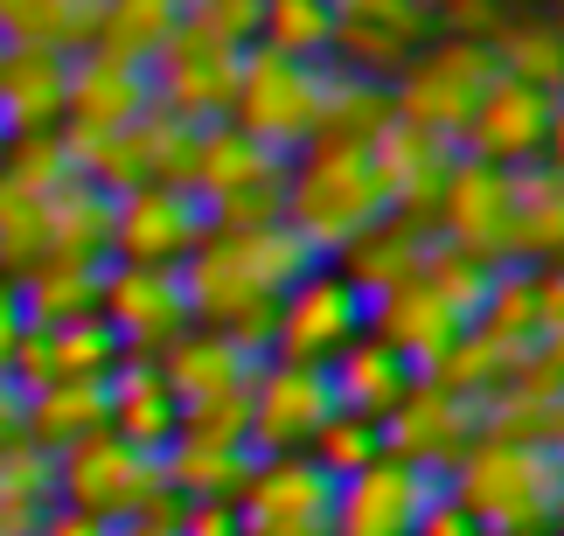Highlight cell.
<instances>
[{
  "mask_svg": "<svg viewBox=\"0 0 564 536\" xmlns=\"http://www.w3.org/2000/svg\"><path fill=\"white\" fill-rule=\"evenodd\" d=\"M432 238L474 259L481 272H523L557 265L564 251V167H495V161H453L440 196H432Z\"/></svg>",
  "mask_w": 564,
  "mask_h": 536,
  "instance_id": "obj_1",
  "label": "cell"
},
{
  "mask_svg": "<svg viewBox=\"0 0 564 536\" xmlns=\"http://www.w3.org/2000/svg\"><path fill=\"white\" fill-rule=\"evenodd\" d=\"M112 196L84 182L56 133L14 140L0 154V272L21 278L35 265H105Z\"/></svg>",
  "mask_w": 564,
  "mask_h": 536,
  "instance_id": "obj_2",
  "label": "cell"
},
{
  "mask_svg": "<svg viewBox=\"0 0 564 536\" xmlns=\"http://www.w3.org/2000/svg\"><path fill=\"white\" fill-rule=\"evenodd\" d=\"M321 259L286 230V217H258V223H209L203 244L182 259V286H188V314L195 328L237 335L245 349L265 355L272 314L293 293L300 272H314Z\"/></svg>",
  "mask_w": 564,
  "mask_h": 536,
  "instance_id": "obj_3",
  "label": "cell"
},
{
  "mask_svg": "<svg viewBox=\"0 0 564 536\" xmlns=\"http://www.w3.org/2000/svg\"><path fill=\"white\" fill-rule=\"evenodd\" d=\"M279 217L314 259H341L377 217H390L383 175H377V140H349V133H314L300 154L286 161V196Z\"/></svg>",
  "mask_w": 564,
  "mask_h": 536,
  "instance_id": "obj_4",
  "label": "cell"
},
{
  "mask_svg": "<svg viewBox=\"0 0 564 536\" xmlns=\"http://www.w3.org/2000/svg\"><path fill=\"white\" fill-rule=\"evenodd\" d=\"M446 495L467 508L481 536H557L564 516V446L474 439L446 467Z\"/></svg>",
  "mask_w": 564,
  "mask_h": 536,
  "instance_id": "obj_5",
  "label": "cell"
},
{
  "mask_svg": "<svg viewBox=\"0 0 564 536\" xmlns=\"http://www.w3.org/2000/svg\"><path fill=\"white\" fill-rule=\"evenodd\" d=\"M488 286H495V272H481L474 259H460V251H446V244H432V259L411 272L404 286H390V293L370 299V335L390 341L404 362L432 370V362L474 328Z\"/></svg>",
  "mask_w": 564,
  "mask_h": 536,
  "instance_id": "obj_6",
  "label": "cell"
},
{
  "mask_svg": "<svg viewBox=\"0 0 564 536\" xmlns=\"http://www.w3.org/2000/svg\"><path fill=\"white\" fill-rule=\"evenodd\" d=\"M161 383L175 391L182 425L175 433H209V439H245V404H251V376H258V349H245L237 335L216 328H188L182 341H167L154 355Z\"/></svg>",
  "mask_w": 564,
  "mask_h": 536,
  "instance_id": "obj_7",
  "label": "cell"
},
{
  "mask_svg": "<svg viewBox=\"0 0 564 536\" xmlns=\"http://www.w3.org/2000/svg\"><path fill=\"white\" fill-rule=\"evenodd\" d=\"M50 474H56V502H70L77 516H91L105 529L161 516L167 508L161 453H147V446L119 439V433H91V439L50 453Z\"/></svg>",
  "mask_w": 564,
  "mask_h": 536,
  "instance_id": "obj_8",
  "label": "cell"
},
{
  "mask_svg": "<svg viewBox=\"0 0 564 536\" xmlns=\"http://www.w3.org/2000/svg\"><path fill=\"white\" fill-rule=\"evenodd\" d=\"M182 188L203 203L209 223H258V217H279V196H286V154L258 146L251 133H237L230 119H209V125H195Z\"/></svg>",
  "mask_w": 564,
  "mask_h": 536,
  "instance_id": "obj_9",
  "label": "cell"
},
{
  "mask_svg": "<svg viewBox=\"0 0 564 536\" xmlns=\"http://www.w3.org/2000/svg\"><path fill=\"white\" fill-rule=\"evenodd\" d=\"M321 112H328V63H300V56H272V50H245V70H237V91L224 105V119L237 133H251L272 154H300L321 133Z\"/></svg>",
  "mask_w": 564,
  "mask_h": 536,
  "instance_id": "obj_10",
  "label": "cell"
},
{
  "mask_svg": "<svg viewBox=\"0 0 564 536\" xmlns=\"http://www.w3.org/2000/svg\"><path fill=\"white\" fill-rule=\"evenodd\" d=\"M488 84H495V50H488V42L425 35L419 56H411L383 91H390V119L425 125V133H440V140L460 146V125H467L474 105H481Z\"/></svg>",
  "mask_w": 564,
  "mask_h": 536,
  "instance_id": "obj_11",
  "label": "cell"
},
{
  "mask_svg": "<svg viewBox=\"0 0 564 536\" xmlns=\"http://www.w3.org/2000/svg\"><path fill=\"white\" fill-rule=\"evenodd\" d=\"M356 335H370V299H362V286L341 265L321 259L314 272L293 278L286 299H279L265 355H279V362H321V370H328Z\"/></svg>",
  "mask_w": 564,
  "mask_h": 536,
  "instance_id": "obj_12",
  "label": "cell"
},
{
  "mask_svg": "<svg viewBox=\"0 0 564 536\" xmlns=\"http://www.w3.org/2000/svg\"><path fill=\"white\" fill-rule=\"evenodd\" d=\"M237 536H335V481L307 453H258L230 495Z\"/></svg>",
  "mask_w": 564,
  "mask_h": 536,
  "instance_id": "obj_13",
  "label": "cell"
},
{
  "mask_svg": "<svg viewBox=\"0 0 564 536\" xmlns=\"http://www.w3.org/2000/svg\"><path fill=\"white\" fill-rule=\"evenodd\" d=\"M564 146V112L557 91H536L523 77H502L481 91V105L460 125V154L467 161H495V167H530V161H557Z\"/></svg>",
  "mask_w": 564,
  "mask_h": 536,
  "instance_id": "obj_14",
  "label": "cell"
},
{
  "mask_svg": "<svg viewBox=\"0 0 564 536\" xmlns=\"http://www.w3.org/2000/svg\"><path fill=\"white\" fill-rule=\"evenodd\" d=\"M237 70H245V42H224V35L195 29L182 14V29L147 63V84H154L161 112H175L188 125H209V119H224V105L237 91Z\"/></svg>",
  "mask_w": 564,
  "mask_h": 536,
  "instance_id": "obj_15",
  "label": "cell"
},
{
  "mask_svg": "<svg viewBox=\"0 0 564 536\" xmlns=\"http://www.w3.org/2000/svg\"><path fill=\"white\" fill-rule=\"evenodd\" d=\"M481 439V397L446 383L440 370H419V383L398 397V412L383 418V453H398L425 474H446L467 446Z\"/></svg>",
  "mask_w": 564,
  "mask_h": 536,
  "instance_id": "obj_16",
  "label": "cell"
},
{
  "mask_svg": "<svg viewBox=\"0 0 564 536\" xmlns=\"http://www.w3.org/2000/svg\"><path fill=\"white\" fill-rule=\"evenodd\" d=\"M98 320L112 328V341L126 355H161L167 341H182L195 328L182 265H119V259H105Z\"/></svg>",
  "mask_w": 564,
  "mask_h": 536,
  "instance_id": "obj_17",
  "label": "cell"
},
{
  "mask_svg": "<svg viewBox=\"0 0 564 536\" xmlns=\"http://www.w3.org/2000/svg\"><path fill=\"white\" fill-rule=\"evenodd\" d=\"M328 418H335V391L321 362H279V355L258 362L251 404H245L251 453H307Z\"/></svg>",
  "mask_w": 564,
  "mask_h": 536,
  "instance_id": "obj_18",
  "label": "cell"
},
{
  "mask_svg": "<svg viewBox=\"0 0 564 536\" xmlns=\"http://www.w3.org/2000/svg\"><path fill=\"white\" fill-rule=\"evenodd\" d=\"M203 203L182 182H140L112 196V230H105V259L119 265H182L203 244Z\"/></svg>",
  "mask_w": 564,
  "mask_h": 536,
  "instance_id": "obj_19",
  "label": "cell"
},
{
  "mask_svg": "<svg viewBox=\"0 0 564 536\" xmlns=\"http://www.w3.org/2000/svg\"><path fill=\"white\" fill-rule=\"evenodd\" d=\"M188 146H195V125L154 105V112H140L133 125H119V133L77 146L70 161L84 167V182L105 188V196H126V188H140V182H182Z\"/></svg>",
  "mask_w": 564,
  "mask_h": 536,
  "instance_id": "obj_20",
  "label": "cell"
},
{
  "mask_svg": "<svg viewBox=\"0 0 564 536\" xmlns=\"http://www.w3.org/2000/svg\"><path fill=\"white\" fill-rule=\"evenodd\" d=\"M425 35H432V8H425V0H335L328 63H335V70L390 84L411 56H419Z\"/></svg>",
  "mask_w": 564,
  "mask_h": 536,
  "instance_id": "obj_21",
  "label": "cell"
},
{
  "mask_svg": "<svg viewBox=\"0 0 564 536\" xmlns=\"http://www.w3.org/2000/svg\"><path fill=\"white\" fill-rule=\"evenodd\" d=\"M140 112H154L147 63H126V56H105V50L70 56V98H63V125H56V140L70 154L105 140V133H119V125H133Z\"/></svg>",
  "mask_w": 564,
  "mask_h": 536,
  "instance_id": "obj_22",
  "label": "cell"
},
{
  "mask_svg": "<svg viewBox=\"0 0 564 536\" xmlns=\"http://www.w3.org/2000/svg\"><path fill=\"white\" fill-rule=\"evenodd\" d=\"M432 495H440V474L383 453L362 474L335 481V536H411Z\"/></svg>",
  "mask_w": 564,
  "mask_h": 536,
  "instance_id": "obj_23",
  "label": "cell"
},
{
  "mask_svg": "<svg viewBox=\"0 0 564 536\" xmlns=\"http://www.w3.org/2000/svg\"><path fill=\"white\" fill-rule=\"evenodd\" d=\"M481 439L564 446V341L536 349L516 376L481 391Z\"/></svg>",
  "mask_w": 564,
  "mask_h": 536,
  "instance_id": "obj_24",
  "label": "cell"
},
{
  "mask_svg": "<svg viewBox=\"0 0 564 536\" xmlns=\"http://www.w3.org/2000/svg\"><path fill=\"white\" fill-rule=\"evenodd\" d=\"M460 161V146L425 133V125H404L390 119L377 133V175H383V196H390V217H432V196H440L446 167Z\"/></svg>",
  "mask_w": 564,
  "mask_h": 536,
  "instance_id": "obj_25",
  "label": "cell"
},
{
  "mask_svg": "<svg viewBox=\"0 0 564 536\" xmlns=\"http://www.w3.org/2000/svg\"><path fill=\"white\" fill-rule=\"evenodd\" d=\"M70 56L63 50H0V125L14 140H42L63 125Z\"/></svg>",
  "mask_w": 564,
  "mask_h": 536,
  "instance_id": "obj_26",
  "label": "cell"
},
{
  "mask_svg": "<svg viewBox=\"0 0 564 536\" xmlns=\"http://www.w3.org/2000/svg\"><path fill=\"white\" fill-rule=\"evenodd\" d=\"M175 425H182V412H175V391L161 383V362L154 355H119L112 376H105V433L161 453V446L175 439Z\"/></svg>",
  "mask_w": 564,
  "mask_h": 536,
  "instance_id": "obj_27",
  "label": "cell"
},
{
  "mask_svg": "<svg viewBox=\"0 0 564 536\" xmlns=\"http://www.w3.org/2000/svg\"><path fill=\"white\" fill-rule=\"evenodd\" d=\"M119 355L126 349L112 341V328L98 314H84V320H56V328H29V341L14 355V376H21V391L29 383H70V376H112Z\"/></svg>",
  "mask_w": 564,
  "mask_h": 536,
  "instance_id": "obj_28",
  "label": "cell"
},
{
  "mask_svg": "<svg viewBox=\"0 0 564 536\" xmlns=\"http://www.w3.org/2000/svg\"><path fill=\"white\" fill-rule=\"evenodd\" d=\"M419 383V362H404L390 341L377 335H356L349 349H341L328 362V391H335V412H356V418H370L383 425L390 412H398V397Z\"/></svg>",
  "mask_w": 564,
  "mask_h": 536,
  "instance_id": "obj_29",
  "label": "cell"
},
{
  "mask_svg": "<svg viewBox=\"0 0 564 536\" xmlns=\"http://www.w3.org/2000/svg\"><path fill=\"white\" fill-rule=\"evenodd\" d=\"M432 223L425 217H377L362 238L341 251V259H328V265H341L362 286V299H377V293H390V286H404L411 272H419L425 259H432Z\"/></svg>",
  "mask_w": 564,
  "mask_h": 536,
  "instance_id": "obj_30",
  "label": "cell"
},
{
  "mask_svg": "<svg viewBox=\"0 0 564 536\" xmlns=\"http://www.w3.org/2000/svg\"><path fill=\"white\" fill-rule=\"evenodd\" d=\"M105 433V376H70V383H29L21 404V446L63 453V446Z\"/></svg>",
  "mask_w": 564,
  "mask_h": 536,
  "instance_id": "obj_31",
  "label": "cell"
},
{
  "mask_svg": "<svg viewBox=\"0 0 564 536\" xmlns=\"http://www.w3.org/2000/svg\"><path fill=\"white\" fill-rule=\"evenodd\" d=\"M105 0H0V50H91Z\"/></svg>",
  "mask_w": 564,
  "mask_h": 536,
  "instance_id": "obj_32",
  "label": "cell"
},
{
  "mask_svg": "<svg viewBox=\"0 0 564 536\" xmlns=\"http://www.w3.org/2000/svg\"><path fill=\"white\" fill-rule=\"evenodd\" d=\"M488 50H495V70L502 77H523V84H536V91H564V35H557L551 14L516 8Z\"/></svg>",
  "mask_w": 564,
  "mask_h": 536,
  "instance_id": "obj_33",
  "label": "cell"
},
{
  "mask_svg": "<svg viewBox=\"0 0 564 536\" xmlns=\"http://www.w3.org/2000/svg\"><path fill=\"white\" fill-rule=\"evenodd\" d=\"M328 42H335V0H258L251 50L300 56V63H328Z\"/></svg>",
  "mask_w": 564,
  "mask_h": 536,
  "instance_id": "obj_34",
  "label": "cell"
},
{
  "mask_svg": "<svg viewBox=\"0 0 564 536\" xmlns=\"http://www.w3.org/2000/svg\"><path fill=\"white\" fill-rule=\"evenodd\" d=\"M182 29V0H105L91 50L126 56V63H154V50Z\"/></svg>",
  "mask_w": 564,
  "mask_h": 536,
  "instance_id": "obj_35",
  "label": "cell"
},
{
  "mask_svg": "<svg viewBox=\"0 0 564 536\" xmlns=\"http://www.w3.org/2000/svg\"><path fill=\"white\" fill-rule=\"evenodd\" d=\"M50 502H56L50 453H35V446H0V536H35Z\"/></svg>",
  "mask_w": 564,
  "mask_h": 536,
  "instance_id": "obj_36",
  "label": "cell"
},
{
  "mask_svg": "<svg viewBox=\"0 0 564 536\" xmlns=\"http://www.w3.org/2000/svg\"><path fill=\"white\" fill-rule=\"evenodd\" d=\"M14 286H21V299H29V320H35V328H56V320L98 314L105 265H35V272H21Z\"/></svg>",
  "mask_w": 564,
  "mask_h": 536,
  "instance_id": "obj_37",
  "label": "cell"
},
{
  "mask_svg": "<svg viewBox=\"0 0 564 536\" xmlns=\"http://www.w3.org/2000/svg\"><path fill=\"white\" fill-rule=\"evenodd\" d=\"M307 460H314V467H321L328 481H349V474H362L370 460H383V425L356 418V412H335V418H328V425L314 433Z\"/></svg>",
  "mask_w": 564,
  "mask_h": 536,
  "instance_id": "obj_38",
  "label": "cell"
},
{
  "mask_svg": "<svg viewBox=\"0 0 564 536\" xmlns=\"http://www.w3.org/2000/svg\"><path fill=\"white\" fill-rule=\"evenodd\" d=\"M425 8H432V35H460V42H495L502 21L516 14L502 0H425Z\"/></svg>",
  "mask_w": 564,
  "mask_h": 536,
  "instance_id": "obj_39",
  "label": "cell"
},
{
  "mask_svg": "<svg viewBox=\"0 0 564 536\" xmlns=\"http://www.w3.org/2000/svg\"><path fill=\"white\" fill-rule=\"evenodd\" d=\"M182 14L195 21V29L224 35V42H245V50H251V35H258V0H188Z\"/></svg>",
  "mask_w": 564,
  "mask_h": 536,
  "instance_id": "obj_40",
  "label": "cell"
},
{
  "mask_svg": "<svg viewBox=\"0 0 564 536\" xmlns=\"http://www.w3.org/2000/svg\"><path fill=\"white\" fill-rule=\"evenodd\" d=\"M29 299H21V286L8 272H0V370H14V355H21V341H29Z\"/></svg>",
  "mask_w": 564,
  "mask_h": 536,
  "instance_id": "obj_41",
  "label": "cell"
},
{
  "mask_svg": "<svg viewBox=\"0 0 564 536\" xmlns=\"http://www.w3.org/2000/svg\"><path fill=\"white\" fill-rule=\"evenodd\" d=\"M167 523L175 536H237L230 502H167Z\"/></svg>",
  "mask_w": 564,
  "mask_h": 536,
  "instance_id": "obj_42",
  "label": "cell"
},
{
  "mask_svg": "<svg viewBox=\"0 0 564 536\" xmlns=\"http://www.w3.org/2000/svg\"><path fill=\"white\" fill-rule=\"evenodd\" d=\"M411 536H481V529L467 523V508L453 502V495H446V481H440V495L425 502V516H419V529H411Z\"/></svg>",
  "mask_w": 564,
  "mask_h": 536,
  "instance_id": "obj_43",
  "label": "cell"
},
{
  "mask_svg": "<svg viewBox=\"0 0 564 536\" xmlns=\"http://www.w3.org/2000/svg\"><path fill=\"white\" fill-rule=\"evenodd\" d=\"M35 536H112V529L91 523V516H77L70 502H50V508H42V523H35Z\"/></svg>",
  "mask_w": 564,
  "mask_h": 536,
  "instance_id": "obj_44",
  "label": "cell"
},
{
  "mask_svg": "<svg viewBox=\"0 0 564 536\" xmlns=\"http://www.w3.org/2000/svg\"><path fill=\"white\" fill-rule=\"evenodd\" d=\"M21 404H29L21 376H14V370H0V446H21Z\"/></svg>",
  "mask_w": 564,
  "mask_h": 536,
  "instance_id": "obj_45",
  "label": "cell"
},
{
  "mask_svg": "<svg viewBox=\"0 0 564 536\" xmlns=\"http://www.w3.org/2000/svg\"><path fill=\"white\" fill-rule=\"evenodd\" d=\"M112 536H175V523H167V508H161V516H140V523H119Z\"/></svg>",
  "mask_w": 564,
  "mask_h": 536,
  "instance_id": "obj_46",
  "label": "cell"
},
{
  "mask_svg": "<svg viewBox=\"0 0 564 536\" xmlns=\"http://www.w3.org/2000/svg\"><path fill=\"white\" fill-rule=\"evenodd\" d=\"M8 146H14V133H8V125H0V154H8Z\"/></svg>",
  "mask_w": 564,
  "mask_h": 536,
  "instance_id": "obj_47",
  "label": "cell"
},
{
  "mask_svg": "<svg viewBox=\"0 0 564 536\" xmlns=\"http://www.w3.org/2000/svg\"><path fill=\"white\" fill-rule=\"evenodd\" d=\"M502 8H516V0H502Z\"/></svg>",
  "mask_w": 564,
  "mask_h": 536,
  "instance_id": "obj_48",
  "label": "cell"
},
{
  "mask_svg": "<svg viewBox=\"0 0 564 536\" xmlns=\"http://www.w3.org/2000/svg\"><path fill=\"white\" fill-rule=\"evenodd\" d=\"M182 8H188V0H182Z\"/></svg>",
  "mask_w": 564,
  "mask_h": 536,
  "instance_id": "obj_49",
  "label": "cell"
}]
</instances>
